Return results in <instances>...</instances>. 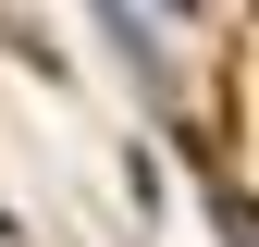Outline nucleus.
Masks as SVG:
<instances>
[{
	"mask_svg": "<svg viewBox=\"0 0 259 247\" xmlns=\"http://www.w3.org/2000/svg\"><path fill=\"white\" fill-rule=\"evenodd\" d=\"M222 223H235V247H259V210H235V198H222Z\"/></svg>",
	"mask_w": 259,
	"mask_h": 247,
	"instance_id": "1",
	"label": "nucleus"
},
{
	"mask_svg": "<svg viewBox=\"0 0 259 247\" xmlns=\"http://www.w3.org/2000/svg\"><path fill=\"white\" fill-rule=\"evenodd\" d=\"M173 13H198V0H173Z\"/></svg>",
	"mask_w": 259,
	"mask_h": 247,
	"instance_id": "2",
	"label": "nucleus"
}]
</instances>
